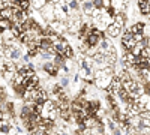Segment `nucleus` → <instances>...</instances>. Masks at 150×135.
I'll return each instance as SVG.
<instances>
[{"instance_id":"f257e3e1","label":"nucleus","mask_w":150,"mask_h":135,"mask_svg":"<svg viewBox=\"0 0 150 135\" xmlns=\"http://www.w3.org/2000/svg\"><path fill=\"white\" fill-rule=\"evenodd\" d=\"M42 12H44V17L48 21H53L54 20V6L53 5H45L42 8Z\"/></svg>"},{"instance_id":"f03ea898","label":"nucleus","mask_w":150,"mask_h":135,"mask_svg":"<svg viewBox=\"0 0 150 135\" xmlns=\"http://www.w3.org/2000/svg\"><path fill=\"white\" fill-rule=\"evenodd\" d=\"M98 125H99V122H98L93 116H89V117L83 122V126L87 128V129H92V128H95V126H98Z\"/></svg>"},{"instance_id":"7ed1b4c3","label":"nucleus","mask_w":150,"mask_h":135,"mask_svg":"<svg viewBox=\"0 0 150 135\" xmlns=\"http://www.w3.org/2000/svg\"><path fill=\"white\" fill-rule=\"evenodd\" d=\"M120 30H122V27H119L116 23H111L110 26H108V35L111 36V38H116V36H119V35H120Z\"/></svg>"},{"instance_id":"20e7f679","label":"nucleus","mask_w":150,"mask_h":135,"mask_svg":"<svg viewBox=\"0 0 150 135\" xmlns=\"http://www.w3.org/2000/svg\"><path fill=\"white\" fill-rule=\"evenodd\" d=\"M110 89H111L112 93H119L122 90V81H120V78H112L111 84H110Z\"/></svg>"},{"instance_id":"39448f33","label":"nucleus","mask_w":150,"mask_h":135,"mask_svg":"<svg viewBox=\"0 0 150 135\" xmlns=\"http://www.w3.org/2000/svg\"><path fill=\"white\" fill-rule=\"evenodd\" d=\"M14 39H15V36H14V33H12L11 29L3 30V41H5V44H6L8 47H9L12 42H14Z\"/></svg>"},{"instance_id":"423d86ee","label":"nucleus","mask_w":150,"mask_h":135,"mask_svg":"<svg viewBox=\"0 0 150 135\" xmlns=\"http://www.w3.org/2000/svg\"><path fill=\"white\" fill-rule=\"evenodd\" d=\"M11 18H12V8H3V9H0V20L11 21Z\"/></svg>"},{"instance_id":"0eeeda50","label":"nucleus","mask_w":150,"mask_h":135,"mask_svg":"<svg viewBox=\"0 0 150 135\" xmlns=\"http://www.w3.org/2000/svg\"><path fill=\"white\" fill-rule=\"evenodd\" d=\"M143 30H144V24L143 23H137L135 26L132 27L131 33L132 35H143Z\"/></svg>"},{"instance_id":"6e6552de","label":"nucleus","mask_w":150,"mask_h":135,"mask_svg":"<svg viewBox=\"0 0 150 135\" xmlns=\"http://www.w3.org/2000/svg\"><path fill=\"white\" fill-rule=\"evenodd\" d=\"M138 8L143 14H149L150 12V2H138Z\"/></svg>"},{"instance_id":"1a4fd4ad","label":"nucleus","mask_w":150,"mask_h":135,"mask_svg":"<svg viewBox=\"0 0 150 135\" xmlns=\"http://www.w3.org/2000/svg\"><path fill=\"white\" fill-rule=\"evenodd\" d=\"M114 23L117 24L119 27H122L123 24H125V17H123V14H114Z\"/></svg>"},{"instance_id":"9d476101","label":"nucleus","mask_w":150,"mask_h":135,"mask_svg":"<svg viewBox=\"0 0 150 135\" xmlns=\"http://www.w3.org/2000/svg\"><path fill=\"white\" fill-rule=\"evenodd\" d=\"M135 60H137V57H135L131 51H128L126 56H125V62H128V63H131V65H135Z\"/></svg>"},{"instance_id":"9b49d317","label":"nucleus","mask_w":150,"mask_h":135,"mask_svg":"<svg viewBox=\"0 0 150 135\" xmlns=\"http://www.w3.org/2000/svg\"><path fill=\"white\" fill-rule=\"evenodd\" d=\"M44 69H45L47 72H50L51 75H56V74H57V69L53 66V63H45V65H44Z\"/></svg>"},{"instance_id":"f8f14e48","label":"nucleus","mask_w":150,"mask_h":135,"mask_svg":"<svg viewBox=\"0 0 150 135\" xmlns=\"http://www.w3.org/2000/svg\"><path fill=\"white\" fill-rule=\"evenodd\" d=\"M59 111H60V116L63 117V119H69V117H71V110H69V107H65V108H60Z\"/></svg>"},{"instance_id":"ddd939ff","label":"nucleus","mask_w":150,"mask_h":135,"mask_svg":"<svg viewBox=\"0 0 150 135\" xmlns=\"http://www.w3.org/2000/svg\"><path fill=\"white\" fill-rule=\"evenodd\" d=\"M11 21H8V20H0V29L2 30H8V29H11Z\"/></svg>"},{"instance_id":"4468645a","label":"nucleus","mask_w":150,"mask_h":135,"mask_svg":"<svg viewBox=\"0 0 150 135\" xmlns=\"http://www.w3.org/2000/svg\"><path fill=\"white\" fill-rule=\"evenodd\" d=\"M5 72H12V74H14L15 72V65L12 62H6L5 63Z\"/></svg>"},{"instance_id":"2eb2a0df","label":"nucleus","mask_w":150,"mask_h":135,"mask_svg":"<svg viewBox=\"0 0 150 135\" xmlns=\"http://www.w3.org/2000/svg\"><path fill=\"white\" fill-rule=\"evenodd\" d=\"M17 6H18L20 11H24V12H26V9L30 6V3H29V2H17Z\"/></svg>"},{"instance_id":"dca6fc26","label":"nucleus","mask_w":150,"mask_h":135,"mask_svg":"<svg viewBox=\"0 0 150 135\" xmlns=\"http://www.w3.org/2000/svg\"><path fill=\"white\" fill-rule=\"evenodd\" d=\"M83 8H84V11L87 12V14H90V12L93 11V3H92V2H86V3L83 5Z\"/></svg>"},{"instance_id":"f3484780","label":"nucleus","mask_w":150,"mask_h":135,"mask_svg":"<svg viewBox=\"0 0 150 135\" xmlns=\"http://www.w3.org/2000/svg\"><path fill=\"white\" fill-rule=\"evenodd\" d=\"M45 5H47V3H45V2H41V0H36V2L32 3V6H33L35 9H42Z\"/></svg>"},{"instance_id":"a211bd4d","label":"nucleus","mask_w":150,"mask_h":135,"mask_svg":"<svg viewBox=\"0 0 150 135\" xmlns=\"http://www.w3.org/2000/svg\"><path fill=\"white\" fill-rule=\"evenodd\" d=\"M62 56H66V57H72L74 56V51H72V48L69 47V45H66V48L63 50V54Z\"/></svg>"},{"instance_id":"6ab92c4d","label":"nucleus","mask_w":150,"mask_h":135,"mask_svg":"<svg viewBox=\"0 0 150 135\" xmlns=\"http://www.w3.org/2000/svg\"><path fill=\"white\" fill-rule=\"evenodd\" d=\"M140 116H141V119H143V120H147V122L150 120V111H143Z\"/></svg>"},{"instance_id":"aec40b11","label":"nucleus","mask_w":150,"mask_h":135,"mask_svg":"<svg viewBox=\"0 0 150 135\" xmlns=\"http://www.w3.org/2000/svg\"><path fill=\"white\" fill-rule=\"evenodd\" d=\"M11 57H12V59H18V57H20V50H14V48H12Z\"/></svg>"},{"instance_id":"412c9836","label":"nucleus","mask_w":150,"mask_h":135,"mask_svg":"<svg viewBox=\"0 0 150 135\" xmlns=\"http://www.w3.org/2000/svg\"><path fill=\"white\" fill-rule=\"evenodd\" d=\"M90 14H92V17H93V18H98V17H99V14H101V9L93 8V11L90 12Z\"/></svg>"},{"instance_id":"4be33fe9","label":"nucleus","mask_w":150,"mask_h":135,"mask_svg":"<svg viewBox=\"0 0 150 135\" xmlns=\"http://www.w3.org/2000/svg\"><path fill=\"white\" fill-rule=\"evenodd\" d=\"M14 89H15L17 93H24V92H26V89H24L23 86H14Z\"/></svg>"},{"instance_id":"5701e85b","label":"nucleus","mask_w":150,"mask_h":135,"mask_svg":"<svg viewBox=\"0 0 150 135\" xmlns=\"http://www.w3.org/2000/svg\"><path fill=\"white\" fill-rule=\"evenodd\" d=\"M93 8H96V9L102 8V2H101V0H95V3H93Z\"/></svg>"},{"instance_id":"b1692460","label":"nucleus","mask_w":150,"mask_h":135,"mask_svg":"<svg viewBox=\"0 0 150 135\" xmlns=\"http://www.w3.org/2000/svg\"><path fill=\"white\" fill-rule=\"evenodd\" d=\"M101 48H104V50H108V48H110L108 42H107V41H101Z\"/></svg>"},{"instance_id":"393cba45","label":"nucleus","mask_w":150,"mask_h":135,"mask_svg":"<svg viewBox=\"0 0 150 135\" xmlns=\"http://www.w3.org/2000/svg\"><path fill=\"white\" fill-rule=\"evenodd\" d=\"M68 8H72V9H78V3H77V2H71Z\"/></svg>"},{"instance_id":"a878e982","label":"nucleus","mask_w":150,"mask_h":135,"mask_svg":"<svg viewBox=\"0 0 150 135\" xmlns=\"http://www.w3.org/2000/svg\"><path fill=\"white\" fill-rule=\"evenodd\" d=\"M32 135H47V134H45V132H42V131H38V129H36V131H33V134H32Z\"/></svg>"},{"instance_id":"bb28decb","label":"nucleus","mask_w":150,"mask_h":135,"mask_svg":"<svg viewBox=\"0 0 150 135\" xmlns=\"http://www.w3.org/2000/svg\"><path fill=\"white\" fill-rule=\"evenodd\" d=\"M62 60H63V57H62L60 54H57V56H56V62H57V63H62Z\"/></svg>"},{"instance_id":"cd10ccee","label":"nucleus","mask_w":150,"mask_h":135,"mask_svg":"<svg viewBox=\"0 0 150 135\" xmlns=\"http://www.w3.org/2000/svg\"><path fill=\"white\" fill-rule=\"evenodd\" d=\"M66 86H68V80L63 78V80H62V87H66Z\"/></svg>"},{"instance_id":"c85d7f7f","label":"nucleus","mask_w":150,"mask_h":135,"mask_svg":"<svg viewBox=\"0 0 150 135\" xmlns=\"http://www.w3.org/2000/svg\"><path fill=\"white\" fill-rule=\"evenodd\" d=\"M42 57L44 59H50V57H51V53H42Z\"/></svg>"},{"instance_id":"c756f323","label":"nucleus","mask_w":150,"mask_h":135,"mask_svg":"<svg viewBox=\"0 0 150 135\" xmlns=\"http://www.w3.org/2000/svg\"><path fill=\"white\" fill-rule=\"evenodd\" d=\"M87 74H92V72H90V69H87ZM86 78H87V80H90V78H92V75H86Z\"/></svg>"},{"instance_id":"7c9ffc66","label":"nucleus","mask_w":150,"mask_h":135,"mask_svg":"<svg viewBox=\"0 0 150 135\" xmlns=\"http://www.w3.org/2000/svg\"><path fill=\"white\" fill-rule=\"evenodd\" d=\"M129 135H137V134H135V131H134V129H132V131H131V132H129Z\"/></svg>"},{"instance_id":"2f4dec72","label":"nucleus","mask_w":150,"mask_h":135,"mask_svg":"<svg viewBox=\"0 0 150 135\" xmlns=\"http://www.w3.org/2000/svg\"><path fill=\"white\" fill-rule=\"evenodd\" d=\"M59 135H65V134H63V132H62V134H59Z\"/></svg>"},{"instance_id":"473e14b6","label":"nucleus","mask_w":150,"mask_h":135,"mask_svg":"<svg viewBox=\"0 0 150 135\" xmlns=\"http://www.w3.org/2000/svg\"><path fill=\"white\" fill-rule=\"evenodd\" d=\"M0 135H3V134H0Z\"/></svg>"}]
</instances>
